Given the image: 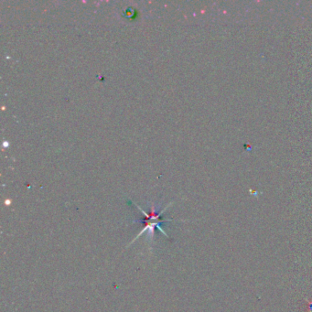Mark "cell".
<instances>
[{"instance_id":"6da1fadb","label":"cell","mask_w":312,"mask_h":312,"mask_svg":"<svg viewBox=\"0 0 312 312\" xmlns=\"http://www.w3.org/2000/svg\"><path fill=\"white\" fill-rule=\"evenodd\" d=\"M136 206L137 207V209L142 212V213L144 214L145 216V219L144 220H137V221H134V222H142L144 224V228L143 230H142L138 235H137V237L135 238L131 244L129 245H131L135 241H136L139 236H141L142 235H143L144 232H146V236H147V240L148 241H153L154 240V235H155V229H158L160 232H162L163 235H164L166 237H168V235L166 233V232L164 231V229H163L162 225L165 224L166 223H168V222H171L172 220H163L162 219V214L164 213V211H166V209L168 208H165L164 210H159V207H155L154 204L151 206V211L149 213H146V212L145 211L142 210L138 205L136 204ZM128 245V246H129Z\"/></svg>"},{"instance_id":"7a4b0ae2","label":"cell","mask_w":312,"mask_h":312,"mask_svg":"<svg viewBox=\"0 0 312 312\" xmlns=\"http://www.w3.org/2000/svg\"><path fill=\"white\" fill-rule=\"evenodd\" d=\"M309 310H310V312H312V302L309 303Z\"/></svg>"}]
</instances>
